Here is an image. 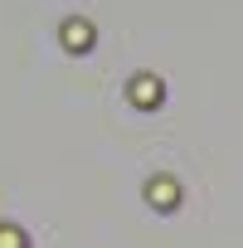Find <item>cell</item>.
I'll return each instance as SVG.
<instances>
[{"mask_svg":"<svg viewBox=\"0 0 243 248\" xmlns=\"http://www.w3.org/2000/svg\"><path fill=\"white\" fill-rule=\"evenodd\" d=\"M146 195H151L156 209H175V204H180V185H175L170 175H156V180L146 185Z\"/></svg>","mask_w":243,"mask_h":248,"instance_id":"obj_1","label":"cell"},{"mask_svg":"<svg viewBox=\"0 0 243 248\" xmlns=\"http://www.w3.org/2000/svg\"><path fill=\"white\" fill-rule=\"evenodd\" d=\"M132 102L137 107H156L161 102V78H132Z\"/></svg>","mask_w":243,"mask_h":248,"instance_id":"obj_2","label":"cell"},{"mask_svg":"<svg viewBox=\"0 0 243 248\" xmlns=\"http://www.w3.org/2000/svg\"><path fill=\"white\" fill-rule=\"evenodd\" d=\"M63 44L68 49H92V25L88 20H68L63 25Z\"/></svg>","mask_w":243,"mask_h":248,"instance_id":"obj_3","label":"cell"},{"mask_svg":"<svg viewBox=\"0 0 243 248\" xmlns=\"http://www.w3.org/2000/svg\"><path fill=\"white\" fill-rule=\"evenodd\" d=\"M0 248H25V233L5 224V229H0Z\"/></svg>","mask_w":243,"mask_h":248,"instance_id":"obj_4","label":"cell"}]
</instances>
